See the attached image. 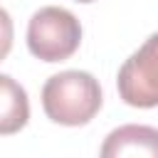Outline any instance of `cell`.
<instances>
[{
    "mask_svg": "<svg viewBox=\"0 0 158 158\" xmlns=\"http://www.w3.org/2000/svg\"><path fill=\"white\" fill-rule=\"evenodd\" d=\"M42 106L54 123L84 126L101 109V86L89 72L67 69L44 81Z\"/></svg>",
    "mask_w": 158,
    "mask_h": 158,
    "instance_id": "obj_1",
    "label": "cell"
},
{
    "mask_svg": "<svg viewBox=\"0 0 158 158\" xmlns=\"http://www.w3.org/2000/svg\"><path fill=\"white\" fill-rule=\"evenodd\" d=\"M81 42L79 20L64 7H40L27 22V47L42 62L69 59Z\"/></svg>",
    "mask_w": 158,
    "mask_h": 158,
    "instance_id": "obj_2",
    "label": "cell"
},
{
    "mask_svg": "<svg viewBox=\"0 0 158 158\" xmlns=\"http://www.w3.org/2000/svg\"><path fill=\"white\" fill-rule=\"evenodd\" d=\"M118 94L128 106H158V32L151 35L118 69Z\"/></svg>",
    "mask_w": 158,
    "mask_h": 158,
    "instance_id": "obj_3",
    "label": "cell"
},
{
    "mask_svg": "<svg viewBox=\"0 0 158 158\" xmlns=\"http://www.w3.org/2000/svg\"><path fill=\"white\" fill-rule=\"evenodd\" d=\"M99 158H158V128L143 123L114 128L104 138Z\"/></svg>",
    "mask_w": 158,
    "mask_h": 158,
    "instance_id": "obj_4",
    "label": "cell"
},
{
    "mask_svg": "<svg viewBox=\"0 0 158 158\" xmlns=\"http://www.w3.org/2000/svg\"><path fill=\"white\" fill-rule=\"evenodd\" d=\"M0 86H2V114H0V133H15L20 131L27 118H30V104H27V94L25 89L10 77L2 74L0 77Z\"/></svg>",
    "mask_w": 158,
    "mask_h": 158,
    "instance_id": "obj_5",
    "label": "cell"
},
{
    "mask_svg": "<svg viewBox=\"0 0 158 158\" xmlns=\"http://www.w3.org/2000/svg\"><path fill=\"white\" fill-rule=\"evenodd\" d=\"M77 2H91V0H77Z\"/></svg>",
    "mask_w": 158,
    "mask_h": 158,
    "instance_id": "obj_6",
    "label": "cell"
}]
</instances>
